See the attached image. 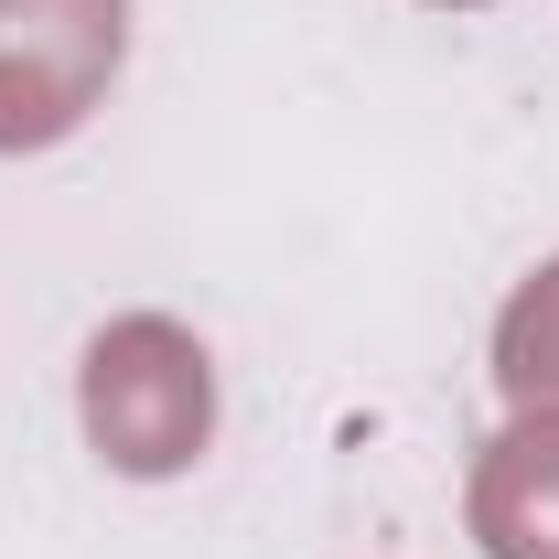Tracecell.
<instances>
[{
	"instance_id": "1",
	"label": "cell",
	"mask_w": 559,
	"mask_h": 559,
	"mask_svg": "<svg viewBox=\"0 0 559 559\" xmlns=\"http://www.w3.org/2000/svg\"><path fill=\"white\" fill-rule=\"evenodd\" d=\"M75 409H86V441L108 474H183L215 441V355L162 323V312H130L86 345V377H75Z\"/></svg>"
},
{
	"instance_id": "2",
	"label": "cell",
	"mask_w": 559,
	"mask_h": 559,
	"mask_svg": "<svg viewBox=\"0 0 559 559\" xmlns=\"http://www.w3.org/2000/svg\"><path fill=\"white\" fill-rule=\"evenodd\" d=\"M130 55V0H0V151H55L86 130Z\"/></svg>"
},
{
	"instance_id": "3",
	"label": "cell",
	"mask_w": 559,
	"mask_h": 559,
	"mask_svg": "<svg viewBox=\"0 0 559 559\" xmlns=\"http://www.w3.org/2000/svg\"><path fill=\"white\" fill-rule=\"evenodd\" d=\"M485 559H559V409H516L474 463Z\"/></svg>"
},
{
	"instance_id": "4",
	"label": "cell",
	"mask_w": 559,
	"mask_h": 559,
	"mask_svg": "<svg viewBox=\"0 0 559 559\" xmlns=\"http://www.w3.org/2000/svg\"><path fill=\"white\" fill-rule=\"evenodd\" d=\"M495 388L506 409H559V259L516 280V301L495 312Z\"/></svg>"
},
{
	"instance_id": "5",
	"label": "cell",
	"mask_w": 559,
	"mask_h": 559,
	"mask_svg": "<svg viewBox=\"0 0 559 559\" xmlns=\"http://www.w3.org/2000/svg\"><path fill=\"white\" fill-rule=\"evenodd\" d=\"M452 11H474V0H452Z\"/></svg>"
}]
</instances>
